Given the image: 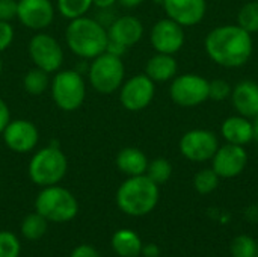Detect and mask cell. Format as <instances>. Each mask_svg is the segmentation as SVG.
Masks as SVG:
<instances>
[{"mask_svg": "<svg viewBox=\"0 0 258 257\" xmlns=\"http://www.w3.org/2000/svg\"><path fill=\"white\" fill-rule=\"evenodd\" d=\"M115 2H118V0H92V6H95L98 9H107V8H112L115 5Z\"/></svg>", "mask_w": 258, "mask_h": 257, "instance_id": "37", "label": "cell"}, {"mask_svg": "<svg viewBox=\"0 0 258 257\" xmlns=\"http://www.w3.org/2000/svg\"><path fill=\"white\" fill-rule=\"evenodd\" d=\"M231 85L224 80V79H216L210 82L209 86V98H212L213 101H224L227 98L231 97Z\"/></svg>", "mask_w": 258, "mask_h": 257, "instance_id": "31", "label": "cell"}, {"mask_svg": "<svg viewBox=\"0 0 258 257\" xmlns=\"http://www.w3.org/2000/svg\"><path fill=\"white\" fill-rule=\"evenodd\" d=\"M48 227V221L38 212L27 215L21 223V235L27 241H38L41 239Z\"/></svg>", "mask_w": 258, "mask_h": 257, "instance_id": "24", "label": "cell"}, {"mask_svg": "<svg viewBox=\"0 0 258 257\" xmlns=\"http://www.w3.org/2000/svg\"><path fill=\"white\" fill-rule=\"evenodd\" d=\"M51 98L60 111H77L86 97L83 76L76 70H59L50 82Z\"/></svg>", "mask_w": 258, "mask_h": 257, "instance_id": "7", "label": "cell"}, {"mask_svg": "<svg viewBox=\"0 0 258 257\" xmlns=\"http://www.w3.org/2000/svg\"><path fill=\"white\" fill-rule=\"evenodd\" d=\"M218 147V136L206 129L189 130L180 139V153L190 162L210 161L215 156Z\"/></svg>", "mask_w": 258, "mask_h": 257, "instance_id": "10", "label": "cell"}, {"mask_svg": "<svg viewBox=\"0 0 258 257\" xmlns=\"http://www.w3.org/2000/svg\"><path fill=\"white\" fill-rule=\"evenodd\" d=\"M154 82L144 73L125 80L119 88V101L130 112L144 111L154 98Z\"/></svg>", "mask_w": 258, "mask_h": 257, "instance_id": "11", "label": "cell"}, {"mask_svg": "<svg viewBox=\"0 0 258 257\" xmlns=\"http://www.w3.org/2000/svg\"><path fill=\"white\" fill-rule=\"evenodd\" d=\"M237 24L249 33L258 32V0L243 5L237 15Z\"/></svg>", "mask_w": 258, "mask_h": 257, "instance_id": "28", "label": "cell"}, {"mask_svg": "<svg viewBox=\"0 0 258 257\" xmlns=\"http://www.w3.org/2000/svg\"><path fill=\"white\" fill-rule=\"evenodd\" d=\"M2 70H3V62H2V58H0V73H2Z\"/></svg>", "mask_w": 258, "mask_h": 257, "instance_id": "41", "label": "cell"}, {"mask_svg": "<svg viewBox=\"0 0 258 257\" xmlns=\"http://www.w3.org/2000/svg\"><path fill=\"white\" fill-rule=\"evenodd\" d=\"M124 8H128V9H132V8H138L139 5H142L145 0H118Z\"/></svg>", "mask_w": 258, "mask_h": 257, "instance_id": "38", "label": "cell"}, {"mask_svg": "<svg viewBox=\"0 0 258 257\" xmlns=\"http://www.w3.org/2000/svg\"><path fill=\"white\" fill-rule=\"evenodd\" d=\"M145 257H159L160 254V250L156 244H147L145 247H142V253Z\"/></svg>", "mask_w": 258, "mask_h": 257, "instance_id": "36", "label": "cell"}, {"mask_svg": "<svg viewBox=\"0 0 258 257\" xmlns=\"http://www.w3.org/2000/svg\"><path fill=\"white\" fill-rule=\"evenodd\" d=\"M210 82L200 74L186 73L174 77L169 86L172 101L181 108H194L209 100Z\"/></svg>", "mask_w": 258, "mask_h": 257, "instance_id": "8", "label": "cell"}, {"mask_svg": "<svg viewBox=\"0 0 258 257\" xmlns=\"http://www.w3.org/2000/svg\"><path fill=\"white\" fill-rule=\"evenodd\" d=\"M115 162H116V168L128 177L145 174L148 167V158L142 150L136 147H125L119 150Z\"/></svg>", "mask_w": 258, "mask_h": 257, "instance_id": "20", "label": "cell"}, {"mask_svg": "<svg viewBox=\"0 0 258 257\" xmlns=\"http://www.w3.org/2000/svg\"><path fill=\"white\" fill-rule=\"evenodd\" d=\"M231 101L239 115L254 118L258 114V83L254 80H242L231 91Z\"/></svg>", "mask_w": 258, "mask_h": 257, "instance_id": "18", "label": "cell"}, {"mask_svg": "<svg viewBox=\"0 0 258 257\" xmlns=\"http://www.w3.org/2000/svg\"><path fill=\"white\" fill-rule=\"evenodd\" d=\"M150 41L157 53L175 55L184 45L183 26L171 18H162L153 26Z\"/></svg>", "mask_w": 258, "mask_h": 257, "instance_id": "14", "label": "cell"}, {"mask_svg": "<svg viewBox=\"0 0 258 257\" xmlns=\"http://www.w3.org/2000/svg\"><path fill=\"white\" fill-rule=\"evenodd\" d=\"M215 173L222 179H233L243 173L248 165V151L243 145L224 144L218 147L215 156L212 158Z\"/></svg>", "mask_w": 258, "mask_h": 257, "instance_id": "13", "label": "cell"}, {"mask_svg": "<svg viewBox=\"0 0 258 257\" xmlns=\"http://www.w3.org/2000/svg\"><path fill=\"white\" fill-rule=\"evenodd\" d=\"M27 50L33 65L48 74L59 71L63 64V50L59 41L45 32L35 33L29 41Z\"/></svg>", "mask_w": 258, "mask_h": 257, "instance_id": "9", "label": "cell"}, {"mask_svg": "<svg viewBox=\"0 0 258 257\" xmlns=\"http://www.w3.org/2000/svg\"><path fill=\"white\" fill-rule=\"evenodd\" d=\"M18 11V0H0V20L2 21H12L17 18Z\"/></svg>", "mask_w": 258, "mask_h": 257, "instance_id": "32", "label": "cell"}, {"mask_svg": "<svg viewBox=\"0 0 258 257\" xmlns=\"http://www.w3.org/2000/svg\"><path fill=\"white\" fill-rule=\"evenodd\" d=\"M163 8L168 18L183 27H189L203 21L207 3L206 0H165Z\"/></svg>", "mask_w": 258, "mask_h": 257, "instance_id": "16", "label": "cell"}, {"mask_svg": "<svg viewBox=\"0 0 258 257\" xmlns=\"http://www.w3.org/2000/svg\"><path fill=\"white\" fill-rule=\"evenodd\" d=\"M141 238L128 229H121L112 236V248L121 257H138L142 253Z\"/></svg>", "mask_w": 258, "mask_h": 257, "instance_id": "22", "label": "cell"}, {"mask_svg": "<svg viewBox=\"0 0 258 257\" xmlns=\"http://www.w3.org/2000/svg\"><path fill=\"white\" fill-rule=\"evenodd\" d=\"M91 6H92V0H57L56 2V8L59 14L68 20H74V18L86 15Z\"/></svg>", "mask_w": 258, "mask_h": 257, "instance_id": "25", "label": "cell"}, {"mask_svg": "<svg viewBox=\"0 0 258 257\" xmlns=\"http://www.w3.org/2000/svg\"><path fill=\"white\" fill-rule=\"evenodd\" d=\"M221 133L224 139L230 144L246 145L254 139V126L249 118L242 115H234L222 123Z\"/></svg>", "mask_w": 258, "mask_h": 257, "instance_id": "19", "label": "cell"}, {"mask_svg": "<svg viewBox=\"0 0 258 257\" xmlns=\"http://www.w3.org/2000/svg\"><path fill=\"white\" fill-rule=\"evenodd\" d=\"M65 39L68 48L82 59H94L104 53L109 42L107 29L91 17H79L70 20L65 30Z\"/></svg>", "mask_w": 258, "mask_h": 257, "instance_id": "2", "label": "cell"}, {"mask_svg": "<svg viewBox=\"0 0 258 257\" xmlns=\"http://www.w3.org/2000/svg\"><path fill=\"white\" fill-rule=\"evenodd\" d=\"M257 257H258V256H257Z\"/></svg>", "mask_w": 258, "mask_h": 257, "instance_id": "42", "label": "cell"}, {"mask_svg": "<svg viewBox=\"0 0 258 257\" xmlns=\"http://www.w3.org/2000/svg\"><path fill=\"white\" fill-rule=\"evenodd\" d=\"M219 176L215 173L213 168H204L201 171H198L194 177V188L197 192L206 195L213 192L218 185H219Z\"/></svg>", "mask_w": 258, "mask_h": 257, "instance_id": "27", "label": "cell"}, {"mask_svg": "<svg viewBox=\"0 0 258 257\" xmlns=\"http://www.w3.org/2000/svg\"><path fill=\"white\" fill-rule=\"evenodd\" d=\"M20 241L11 232H0V257L20 256Z\"/></svg>", "mask_w": 258, "mask_h": 257, "instance_id": "30", "label": "cell"}, {"mask_svg": "<svg viewBox=\"0 0 258 257\" xmlns=\"http://www.w3.org/2000/svg\"><path fill=\"white\" fill-rule=\"evenodd\" d=\"M109 39L115 41L125 48L138 44L144 36V24L138 17L121 15L116 17L107 27Z\"/></svg>", "mask_w": 258, "mask_h": 257, "instance_id": "17", "label": "cell"}, {"mask_svg": "<svg viewBox=\"0 0 258 257\" xmlns=\"http://www.w3.org/2000/svg\"><path fill=\"white\" fill-rule=\"evenodd\" d=\"M50 76L47 71L38 68V67H33L30 68L24 77H23V86L26 89V92H29L30 95H41L44 94L48 86H50Z\"/></svg>", "mask_w": 258, "mask_h": 257, "instance_id": "23", "label": "cell"}, {"mask_svg": "<svg viewBox=\"0 0 258 257\" xmlns=\"http://www.w3.org/2000/svg\"><path fill=\"white\" fill-rule=\"evenodd\" d=\"M9 121H11V111H9L8 105L5 103V100L0 98V135L3 133V130Z\"/></svg>", "mask_w": 258, "mask_h": 257, "instance_id": "35", "label": "cell"}, {"mask_svg": "<svg viewBox=\"0 0 258 257\" xmlns=\"http://www.w3.org/2000/svg\"><path fill=\"white\" fill-rule=\"evenodd\" d=\"M204 48L215 64L225 68H239L249 61L254 42L251 33L239 24H225L207 33Z\"/></svg>", "mask_w": 258, "mask_h": 257, "instance_id": "1", "label": "cell"}, {"mask_svg": "<svg viewBox=\"0 0 258 257\" xmlns=\"http://www.w3.org/2000/svg\"><path fill=\"white\" fill-rule=\"evenodd\" d=\"M71 257H101L92 245H79L73 250Z\"/></svg>", "mask_w": 258, "mask_h": 257, "instance_id": "34", "label": "cell"}, {"mask_svg": "<svg viewBox=\"0 0 258 257\" xmlns=\"http://www.w3.org/2000/svg\"><path fill=\"white\" fill-rule=\"evenodd\" d=\"M35 209L47 221L67 223L71 221L77 212L79 204L76 197L59 185L45 186L35 200Z\"/></svg>", "mask_w": 258, "mask_h": 257, "instance_id": "5", "label": "cell"}, {"mask_svg": "<svg viewBox=\"0 0 258 257\" xmlns=\"http://www.w3.org/2000/svg\"><path fill=\"white\" fill-rule=\"evenodd\" d=\"M2 136L9 150L15 153H29L35 150L39 141V130L32 121L18 118L8 123Z\"/></svg>", "mask_w": 258, "mask_h": 257, "instance_id": "12", "label": "cell"}, {"mask_svg": "<svg viewBox=\"0 0 258 257\" xmlns=\"http://www.w3.org/2000/svg\"><path fill=\"white\" fill-rule=\"evenodd\" d=\"M252 126H254V139L258 141V114L254 117V121H252Z\"/></svg>", "mask_w": 258, "mask_h": 257, "instance_id": "39", "label": "cell"}, {"mask_svg": "<svg viewBox=\"0 0 258 257\" xmlns=\"http://www.w3.org/2000/svg\"><path fill=\"white\" fill-rule=\"evenodd\" d=\"M257 242L248 236L240 235L231 242V256L233 257H257Z\"/></svg>", "mask_w": 258, "mask_h": 257, "instance_id": "29", "label": "cell"}, {"mask_svg": "<svg viewBox=\"0 0 258 257\" xmlns=\"http://www.w3.org/2000/svg\"><path fill=\"white\" fill-rule=\"evenodd\" d=\"M177 61L174 55L166 53H156L151 56L145 65V74L156 83V82H168L175 77L177 74Z\"/></svg>", "mask_w": 258, "mask_h": 257, "instance_id": "21", "label": "cell"}, {"mask_svg": "<svg viewBox=\"0 0 258 257\" xmlns=\"http://www.w3.org/2000/svg\"><path fill=\"white\" fill-rule=\"evenodd\" d=\"M153 2H154L156 5H162V6H163V3H165V0H153Z\"/></svg>", "mask_w": 258, "mask_h": 257, "instance_id": "40", "label": "cell"}, {"mask_svg": "<svg viewBox=\"0 0 258 257\" xmlns=\"http://www.w3.org/2000/svg\"><path fill=\"white\" fill-rule=\"evenodd\" d=\"M88 68V79L91 86L100 94H112L121 88L125 77V67L119 56L112 53H101L91 59Z\"/></svg>", "mask_w": 258, "mask_h": 257, "instance_id": "6", "label": "cell"}, {"mask_svg": "<svg viewBox=\"0 0 258 257\" xmlns=\"http://www.w3.org/2000/svg\"><path fill=\"white\" fill-rule=\"evenodd\" d=\"M159 201V185L147 174L128 177L116 191L118 208L130 217L150 214Z\"/></svg>", "mask_w": 258, "mask_h": 257, "instance_id": "3", "label": "cell"}, {"mask_svg": "<svg viewBox=\"0 0 258 257\" xmlns=\"http://www.w3.org/2000/svg\"><path fill=\"white\" fill-rule=\"evenodd\" d=\"M68 161L60 145L50 144L39 148L29 162V177L38 186L57 185L67 174Z\"/></svg>", "mask_w": 258, "mask_h": 257, "instance_id": "4", "label": "cell"}, {"mask_svg": "<svg viewBox=\"0 0 258 257\" xmlns=\"http://www.w3.org/2000/svg\"><path fill=\"white\" fill-rule=\"evenodd\" d=\"M18 21L35 32H42L54 20V6L51 0H18Z\"/></svg>", "mask_w": 258, "mask_h": 257, "instance_id": "15", "label": "cell"}, {"mask_svg": "<svg viewBox=\"0 0 258 257\" xmlns=\"http://www.w3.org/2000/svg\"><path fill=\"white\" fill-rule=\"evenodd\" d=\"M156 185L166 183L172 176V165L165 158H156L154 161L148 162L147 173H145Z\"/></svg>", "mask_w": 258, "mask_h": 257, "instance_id": "26", "label": "cell"}, {"mask_svg": "<svg viewBox=\"0 0 258 257\" xmlns=\"http://www.w3.org/2000/svg\"><path fill=\"white\" fill-rule=\"evenodd\" d=\"M14 27L9 21L0 20V53L5 52L14 41Z\"/></svg>", "mask_w": 258, "mask_h": 257, "instance_id": "33", "label": "cell"}]
</instances>
